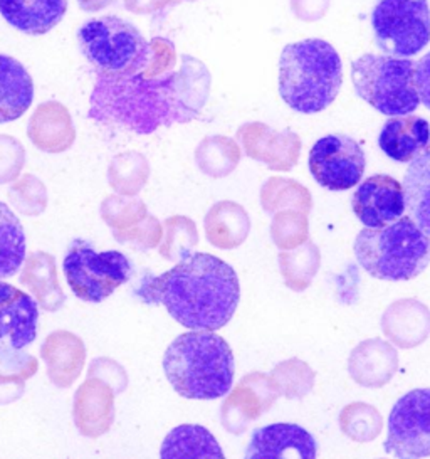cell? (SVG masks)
I'll return each mask as SVG.
<instances>
[{
    "mask_svg": "<svg viewBox=\"0 0 430 459\" xmlns=\"http://www.w3.org/2000/svg\"><path fill=\"white\" fill-rule=\"evenodd\" d=\"M353 249L363 270L383 281L414 280L430 264V236L410 216L383 228H365Z\"/></svg>",
    "mask_w": 430,
    "mask_h": 459,
    "instance_id": "5",
    "label": "cell"
},
{
    "mask_svg": "<svg viewBox=\"0 0 430 459\" xmlns=\"http://www.w3.org/2000/svg\"><path fill=\"white\" fill-rule=\"evenodd\" d=\"M148 176L150 165L147 159L134 152L118 155L108 170L109 186L121 195H136L145 187Z\"/></svg>",
    "mask_w": 430,
    "mask_h": 459,
    "instance_id": "31",
    "label": "cell"
},
{
    "mask_svg": "<svg viewBox=\"0 0 430 459\" xmlns=\"http://www.w3.org/2000/svg\"><path fill=\"white\" fill-rule=\"evenodd\" d=\"M280 266L286 284L295 291H303L320 266V251L314 244L306 243L295 253H281Z\"/></svg>",
    "mask_w": 430,
    "mask_h": 459,
    "instance_id": "32",
    "label": "cell"
},
{
    "mask_svg": "<svg viewBox=\"0 0 430 459\" xmlns=\"http://www.w3.org/2000/svg\"><path fill=\"white\" fill-rule=\"evenodd\" d=\"M163 241L160 243V255L167 261L184 259L199 244L197 226L185 216L168 217L163 222Z\"/></svg>",
    "mask_w": 430,
    "mask_h": 459,
    "instance_id": "33",
    "label": "cell"
},
{
    "mask_svg": "<svg viewBox=\"0 0 430 459\" xmlns=\"http://www.w3.org/2000/svg\"><path fill=\"white\" fill-rule=\"evenodd\" d=\"M34 101V82L11 56L0 55V125L19 120Z\"/></svg>",
    "mask_w": 430,
    "mask_h": 459,
    "instance_id": "24",
    "label": "cell"
},
{
    "mask_svg": "<svg viewBox=\"0 0 430 459\" xmlns=\"http://www.w3.org/2000/svg\"><path fill=\"white\" fill-rule=\"evenodd\" d=\"M241 160V150L234 140L228 136H209L202 140L195 150V162L205 176L220 178L237 167Z\"/></svg>",
    "mask_w": 430,
    "mask_h": 459,
    "instance_id": "30",
    "label": "cell"
},
{
    "mask_svg": "<svg viewBox=\"0 0 430 459\" xmlns=\"http://www.w3.org/2000/svg\"><path fill=\"white\" fill-rule=\"evenodd\" d=\"M161 458H222L224 453L211 431L202 426L185 424L170 432L160 451Z\"/></svg>",
    "mask_w": 430,
    "mask_h": 459,
    "instance_id": "27",
    "label": "cell"
},
{
    "mask_svg": "<svg viewBox=\"0 0 430 459\" xmlns=\"http://www.w3.org/2000/svg\"><path fill=\"white\" fill-rule=\"evenodd\" d=\"M38 301L13 284L0 281V340L24 349L38 337Z\"/></svg>",
    "mask_w": 430,
    "mask_h": 459,
    "instance_id": "16",
    "label": "cell"
},
{
    "mask_svg": "<svg viewBox=\"0 0 430 459\" xmlns=\"http://www.w3.org/2000/svg\"><path fill=\"white\" fill-rule=\"evenodd\" d=\"M67 0H0V14L13 28L29 36H42L66 14Z\"/></svg>",
    "mask_w": 430,
    "mask_h": 459,
    "instance_id": "21",
    "label": "cell"
},
{
    "mask_svg": "<svg viewBox=\"0 0 430 459\" xmlns=\"http://www.w3.org/2000/svg\"><path fill=\"white\" fill-rule=\"evenodd\" d=\"M309 172L322 189L343 192L360 184L366 159L360 143L351 136L326 135L309 150Z\"/></svg>",
    "mask_w": 430,
    "mask_h": 459,
    "instance_id": "10",
    "label": "cell"
},
{
    "mask_svg": "<svg viewBox=\"0 0 430 459\" xmlns=\"http://www.w3.org/2000/svg\"><path fill=\"white\" fill-rule=\"evenodd\" d=\"M308 224L306 217L299 216L296 212H280L272 219L271 224V236L272 241L281 249L296 247L306 239Z\"/></svg>",
    "mask_w": 430,
    "mask_h": 459,
    "instance_id": "39",
    "label": "cell"
},
{
    "mask_svg": "<svg viewBox=\"0 0 430 459\" xmlns=\"http://www.w3.org/2000/svg\"><path fill=\"white\" fill-rule=\"evenodd\" d=\"M40 357L46 362L47 377L56 387L67 389L80 377L86 364V345L78 335L57 330L44 340Z\"/></svg>",
    "mask_w": 430,
    "mask_h": 459,
    "instance_id": "19",
    "label": "cell"
},
{
    "mask_svg": "<svg viewBox=\"0 0 430 459\" xmlns=\"http://www.w3.org/2000/svg\"><path fill=\"white\" fill-rule=\"evenodd\" d=\"M416 86L420 103L430 109V53L416 65Z\"/></svg>",
    "mask_w": 430,
    "mask_h": 459,
    "instance_id": "44",
    "label": "cell"
},
{
    "mask_svg": "<svg viewBox=\"0 0 430 459\" xmlns=\"http://www.w3.org/2000/svg\"><path fill=\"white\" fill-rule=\"evenodd\" d=\"M209 93V69L184 55L182 68L163 76H98L88 117L136 135H150L160 126L197 118Z\"/></svg>",
    "mask_w": 430,
    "mask_h": 459,
    "instance_id": "1",
    "label": "cell"
},
{
    "mask_svg": "<svg viewBox=\"0 0 430 459\" xmlns=\"http://www.w3.org/2000/svg\"><path fill=\"white\" fill-rule=\"evenodd\" d=\"M351 207L365 228H383L407 211L403 186L387 174L368 177L355 190Z\"/></svg>",
    "mask_w": 430,
    "mask_h": 459,
    "instance_id": "12",
    "label": "cell"
},
{
    "mask_svg": "<svg viewBox=\"0 0 430 459\" xmlns=\"http://www.w3.org/2000/svg\"><path fill=\"white\" fill-rule=\"evenodd\" d=\"M237 138L247 157L266 163L272 170L288 172L299 159L301 140L291 130L280 134L264 123H247L239 128Z\"/></svg>",
    "mask_w": 430,
    "mask_h": 459,
    "instance_id": "14",
    "label": "cell"
},
{
    "mask_svg": "<svg viewBox=\"0 0 430 459\" xmlns=\"http://www.w3.org/2000/svg\"><path fill=\"white\" fill-rule=\"evenodd\" d=\"M376 46L390 56H416L430 42L427 0H380L372 13Z\"/></svg>",
    "mask_w": 430,
    "mask_h": 459,
    "instance_id": "9",
    "label": "cell"
},
{
    "mask_svg": "<svg viewBox=\"0 0 430 459\" xmlns=\"http://www.w3.org/2000/svg\"><path fill=\"white\" fill-rule=\"evenodd\" d=\"M27 135L42 152L61 153L74 143L76 132L66 107L57 101H47L39 105L30 117Z\"/></svg>",
    "mask_w": 430,
    "mask_h": 459,
    "instance_id": "20",
    "label": "cell"
},
{
    "mask_svg": "<svg viewBox=\"0 0 430 459\" xmlns=\"http://www.w3.org/2000/svg\"><path fill=\"white\" fill-rule=\"evenodd\" d=\"M163 370L178 395L214 401L230 391L236 360L224 338L212 330H194L168 345L163 355Z\"/></svg>",
    "mask_w": 430,
    "mask_h": 459,
    "instance_id": "3",
    "label": "cell"
},
{
    "mask_svg": "<svg viewBox=\"0 0 430 459\" xmlns=\"http://www.w3.org/2000/svg\"><path fill=\"white\" fill-rule=\"evenodd\" d=\"M271 378L280 395L295 399V397H303L311 391L314 374L305 362L293 359L278 365L271 372Z\"/></svg>",
    "mask_w": 430,
    "mask_h": 459,
    "instance_id": "36",
    "label": "cell"
},
{
    "mask_svg": "<svg viewBox=\"0 0 430 459\" xmlns=\"http://www.w3.org/2000/svg\"><path fill=\"white\" fill-rule=\"evenodd\" d=\"M278 395L280 392L268 374L253 372L245 376L222 404V426L230 434H242L251 420H255L271 409Z\"/></svg>",
    "mask_w": 430,
    "mask_h": 459,
    "instance_id": "13",
    "label": "cell"
},
{
    "mask_svg": "<svg viewBox=\"0 0 430 459\" xmlns=\"http://www.w3.org/2000/svg\"><path fill=\"white\" fill-rule=\"evenodd\" d=\"M318 445L305 428L297 424H271L253 432L245 449V458H299L314 459Z\"/></svg>",
    "mask_w": 430,
    "mask_h": 459,
    "instance_id": "15",
    "label": "cell"
},
{
    "mask_svg": "<svg viewBox=\"0 0 430 459\" xmlns=\"http://www.w3.org/2000/svg\"><path fill=\"white\" fill-rule=\"evenodd\" d=\"M9 201L24 216H40L47 207V192L38 177H22L9 192Z\"/></svg>",
    "mask_w": 430,
    "mask_h": 459,
    "instance_id": "38",
    "label": "cell"
},
{
    "mask_svg": "<svg viewBox=\"0 0 430 459\" xmlns=\"http://www.w3.org/2000/svg\"><path fill=\"white\" fill-rule=\"evenodd\" d=\"M88 377H96L105 380L108 385L115 391V394H121L128 387V376L125 372V368L118 362L108 359V357H99L94 359L90 370H88Z\"/></svg>",
    "mask_w": 430,
    "mask_h": 459,
    "instance_id": "42",
    "label": "cell"
},
{
    "mask_svg": "<svg viewBox=\"0 0 430 459\" xmlns=\"http://www.w3.org/2000/svg\"><path fill=\"white\" fill-rule=\"evenodd\" d=\"M99 214L108 226L115 230L133 228L134 224L148 216L145 203L133 195H109L101 204Z\"/></svg>",
    "mask_w": 430,
    "mask_h": 459,
    "instance_id": "35",
    "label": "cell"
},
{
    "mask_svg": "<svg viewBox=\"0 0 430 459\" xmlns=\"http://www.w3.org/2000/svg\"><path fill=\"white\" fill-rule=\"evenodd\" d=\"M343 84V63L322 39L288 44L280 57V95L291 109L314 115L333 105Z\"/></svg>",
    "mask_w": 430,
    "mask_h": 459,
    "instance_id": "4",
    "label": "cell"
},
{
    "mask_svg": "<svg viewBox=\"0 0 430 459\" xmlns=\"http://www.w3.org/2000/svg\"><path fill=\"white\" fill-rule=\"evenodd\" d=\"M341 429L357 441H370L382 431V418L374 407L351 404L341 412Z\"/></svg>",
    "mask_w": 430,
    "mask_h": 459,
    "instance_id": "37",
    "label": "cell"
},
{
    "mask_svg": "<svg viewBox=\"0 0 430 459\" xmlns=\"http://www.w3.org/2000/svg\"><path fill=\"white\" fill-rule=\"evenodd\" d=\"M115 391L105 380L88 377L74 394L73 418L78 431L86 437L107 434L115 422Z\"/></svg>",
    "mask_w": 430,
    "mask_h": 459,
    "instance_id": "17",
    "label": "cell"
},
{
    "mask_svg": "<svg viewBox=\"0 0 430 459\" xmlns=\"http://www.w3.org/2000/svg\"><path fill=\"white\" fill-rule=\"evenodd\" d=\"M39 368L38 359L0 340V405L22 397L26 382Z\"/></svg>",
    "mask_w": 430,
    "mask_h": 459,
    "instance_id": "26",
    "label": "cell"
},
{
    "mask_svg": "<svg viewBox=\"0 0 430 459\" xmlns=\"http://www.w3.org/2000/svg\"><path fill=\"white\" fill-rule=\"evenodd\" d=\"M351 80L357 95L382 115H410L420 105L410 57L360 56L351 65Z\"/></svg>",
    "mask_w": 430,
    "mask_h": 459,
    "instance_id": "7",
    "label": "cell"
},
{
    "mask_svg": "<svg viewBox=\"0 0 430 459\" xmlns=\"http://www.w3.org/2000/svg\"><path fill=\"white\" fill-rule=\"evenodd\" d=\"M207 241L219 249L239 247L249 236L251 219L245 209L232 201L215 204L203 219Z\"/></svg>",
    "mask_w": 430,
    "mask_h": 459,
    "instance_id": "25",
    "label": "cell"
},
{
    "mask_svg": "<svg viewBox=\"0 0 430 459\" xmlns=\"http://www.w3.org/2000/svg\"><path fill=\"white\" fill-rule=\"evenodd\" d=\"M26 234L19 217L0 203V280L11 278L26 261Z\"/></svg>",
    "mask_w": 430,
    "mask_h": 459,
    "instance_id": "29",
    "label": "cell"
},
{
    "mask_svg": "<svg viewBox=\"0 0 430 459\" xmlns=\"http://www.w3.org/2000/svg\"><path fill=\"white\" fill-rule=\"evenodd\" d=\"M383 446L397 458L430 456V389L407 392L395 403Z\"/></svg>",
    "mask_w": 430,
    "mask_h": 459,
    "instance_id": "11",
    "label": "cell"
},
{
    "mask_svg": "<svg viewBox=\"0 0 430 459\" xmlns=\"http://www.w3.org/2000/svg\"><path fill=\"white\" fill-rule=\"evenodd\" d=\"M115 239L120 244H130L140 251H148L153 249L161 243V236H163V228H161L160 221L155 216H147L143 221H140L138 224H134L133 228L128 230H113Z\"/></svg>",
    "mask_w": 430,
    "mask_h": 459,
    "instance_id": "40",
    "label": "cell"
},
{
    "mask_svg": "<svg viewBox=\"0 0 430 459\" xmlns=\"http://www.w3.org/2000/svg\"><path fill=\"white\" fill-rule=\"evenodd\" d=\"M24 163V147L13 136L0 135V184L13 182L21 176Z\"/></svg>",
    "mask_w": 430,
    "mask_h": 459,
    "instance_id": "41",
    "label": "cell"
},
{
    "mask_svg": "<svg viewBox=\"0 0 430 459\" xmlns=\"http://www.w3.org/2000/svg\"><path fill=\"white\" fill-rule=\"evenodd\" d=\"M261 203L269 214H274L281 207H297L308 212L311 209V195L308 190L293 180L271 178L262 187Z\"/></svg>",
    "mask_w": 430,
    "mask_h": 459,
    "instance_id": "34",
    "label": "cell"
},
{
    "mask_svg": "<svg viewBox=\"0 0 430 459\" xmlns=\"http://www.w3.org/2000/svg\"><path fill=\"white\" fill-rule=\"evenodd\" d=\"M78 42L98 76L140 74L147 71L153 57V48L142 32L115 15L86 21L78 30Z\"/></svg>",
    "mask_w": 430,
    "mask_h": 459,
    "instance_id": "6",
    "label": "cell"
},
{
    "mask_svg": "<svg viewBox=\"0 0 430 459\" xmlns=\"http://www.w3.org/2000/svg\"><path fill=\"white\" fill-rule=\"evenodd\" d=\"M378 145L393 162H414L430 152V123L416 115L390 117L378 135Z\"/></svg>",
    "mask_w": 430,
    "mask_h": 459,
    "instance_id": "18",
    "label": "cell"
},
{
    "mask_svg": "<svg viewBox=\"0 0 430 459\" xmlns=\"http://www.w3.org/2000/svg\"><path fill=\"white\" fill-rule=\"evenodd\" d=\"M63 270L71 291L88 303L105 301L133 274V266L123 253H96L93 244L84 239L71 243Z\"/></svg>",
    "mask_w": 430,
    "mask_h": 459,
    "instance_id": "8",
    "label": "cell"
},
{
    "mask_svg": "<svg viewBox=\"0 0 430 459\" xmlns=\"http://www.w3.org/2000/svg\"><path fill=\"white\" fill-rule=\"evenodd\" d=\"M291 7L301 21H318L324 17L330 7V0H291Z\"/></svg>",
    "mask_w": 430,
    "mask_h": 459,
    "instance_id": "43",
    "label": "cell"
},
{
    "mask_svg": "<svg viewBox=\"0 0 430 459\" xmlns=\"http://www.w3.org/2000/svg\"><path fill=\"white\" fill-rule=\"evenodd\" d=\"M403 192L408 216L430 236V152L410 162L403 178Z\"/></svg>",
    "mask_w": 430,
    "mask_h": 459,
    "instance_id": "28",
    "label": "cell"
},
{
    "mask_svg": "<svg viewBox=\"0 0 430 459\" xmlns=\"http://www.w3.org/2000/svg\"><path fill=\"white\" fill-rule=\"evenodd\" d=\"M134 295L147 305H163L182 326L215 332L232 320L241 284L220 257L190 253L160 276L147 274Z\"/></svg>",
    "mask_w": 430,
    "mask_h": 459,
    "instance_id": "2",
    "label": "cell"
},
{
    "mask_svg": "<svg viewBox=\"0 0 430 459\" xmlns=\"http://www.w3.org/2000/svg\"><path fill=\"white\" fill-rule=\"evenodd\" d=\"M19 281L32 293L42 310L54 313L64 307L66 295L57 280V264L53 255L44 251L29 255Z\"/></svg>",
    "mask_w": 430,
    "mask_h": 459,
    "instance_id": "23",
    "label": "cell"
},
{
    "mask_svg": "<svg viewBox=\"0 0 430 459\" xmlns=\"http://www.w3.org/2000/svg\"><path fill=\"white\" fill-rule=\"evenodd\" d=\"M349 376L365 387H382L397 372V351L383 340H366L349 357Z\"/></svg>",
    "mask_w": 430,
    "mask_h": 459,
    "instance_id": "22",
    "label": "cell"
}]
</instances>
